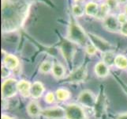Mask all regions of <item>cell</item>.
I'll return each mask as SVG.
<instances>
[{"mask_svg":"<svg viewBox=\"0 0 127 119\" xmlns=\"http://www.w3.org/2000/svg\"><path fill=\"white\" fill-rule=\"evenodd\" d=\"M29 4L20 0H2V31L10 33L20 29L27 18Z\"/></svg>","mask_w":127,"mask_h":119,"instance_id":"cell-1","label":"cell"},{"mask_svg":"<svg viewBox=\"0 0 127 119\" xmlns=\"http://www.w3.org/2000/svg\"><path fill=\"white\" fill-rule=\"evenodd\" d=\"M72 14L75 17H81L85 14V8L79 4H74L72 6Z\"/></svg>","mask_w":127,"mask_h":119,"instance_id":"cell-24","label":"cell"},{"mask_svg":"<svg viewBox=\"0 0 127 119\" xmlns=\"http://www.w3.org/2000/svg\"><path fill=\"white\" fill-rule=\"evenodd\" d=\"M66 39L73 44L84 48H85V46L89 43L88 33L85 32L79 23L74 19H71L69 22Z\"/></svg>","mask_w":127,"mask_h":119,"instance_id":"cell-2","label":"cell"},{"mask_svg":"<svg viewBox=\"0 0 127 119\" xmlns=\"http://www.w3.org/2000/svg\"><path fill=\"white\" fill-rule=\"evenodd\" d=\"M51 74L56 79H63L65 76V67L59 62L53 64V67L51 70Z\"/></svg>","mask_w":127,"mask_h":119,"instance_id":"cell-17","label":"cell"},{"mask_svg":"<svg viewBox=\"0 0 127 119\" xmlns=\"http://www.w3.org/2000/svg\"><path fill=\"white\" fill-rule=\"evenodd\" d=\"M93 2H101L103 0H93Z\"/></svg>","mask_w":127,"mask_h":119,"instance_id":"cell-35","label":"cell"},{"mask_svg":"<svg viewBox=\"0 0 127 119\" xmlns=\"http://www.w3.org/2000/svg\"><path fill=\"white\" fill-rule=\"evenodd\" d=\"M103 27L108 32L118 33L120 31L121 24L118 20L117 16L114 14H109L103 20Z\"/></svg>","mask_w":127,"mask_h":119,"instance_id":"cell-9","label":"cell"},{"mask_svg":"<svg viewBox=\"0 0 127 119\" xmlns=\"http://www.w3.org/2000/svg\"><path fill=\"white\" fill-rule=\"evenodd\" d=\"M85 52H86V53L88 55H89V56H94L95 55V53L97 52V49H96V48L92 44L90 41L89 43L88 44V45L85 46Z\"/></svg>","mask_w":127,"mask_h":119,"instance_id":"cell-27","label":"cell"},{"mask_svg":"<svg viewBox=\"0 0 127 119\" xmlns=\"http://www.w3.org/2000/svg\"><path fill=\"white\" fill-rule=\"evenodd\" d=\"M124 13L127 15V4H126V6L124 7Z\"/></svg>","mask_w":127,"mask_h":119,"instance_id":"cell-34","label":"cell"},{"mask_svg":"<svg viewBox=\"0 0 127 119\" xmlns=\"http://www.w3.org/2000/svg\"><path fill=\"white\" fill-rule=\"evenodd\" d=\"M65 119H87L83 107L80 104L69 103L65 107Z\"/></svg>","mask_w":127,"mask_h":119,"instance_id":"cell-6","label":"cell"},{"mask_svg":"<svg viewBox=\"0 0 127 119\" xmlns=\"http://www.w3.org/2000/svg\"><path fill=\"white\" fill-rule=\"evenodd\" d=\"M105 3L108 6L111 10H115L119 6V0H105Z\"/></svg>","mask_w":127,"mask_h":119,"instance_id":"cell-26","label":"cell"},{"mask_svg":"<svg viewBox=\"0 0 127 119\" xmlns=\"http://www.w3.org/2000/svg\"><path fill=\"white\" fill-rule=\"evenodd\" d=\"M115 119H127V112L117 114L115 117Z\"/></svg>","mask_w":127,"mask_h":119,"instance_id":"cell-31","label":"cell"},{"mask_svg":"<svg viewBox=\"0 0 127 119\" xmlns=\"http://www.w3.org/2000/svg\"><path fill=\"white\" fill-rule=\"evenodd\" d=\"M88 37H89V41L96 48V49L102 52V54L108 52H114V47L111 44L98 35H95L93 33H88Z\"/></svg>","mask_w":127,"mask_h":119,"instance_id":"cell-5","label":"cell"},{"mask_svg":"<svg viewBox=\"0 0 127 119\" xmlns=\"http://www.w3.org/2000/svg\"><path fill=\"white\" fill-rule=\"evenodd\" d=\"M114 66H115L117 68L121 70L127 69V57L125 55L118 54L115 56Z\"/></svg>","mask_w":127,"mask_h":119,"instance_id":"cell-20","label":"cell"},{"mask_svg":"<svg viewBox=\"0 0 127 119\" xmlns=\"http://www.w3.org/2000/svg\"><path fill=\"white\" fill-rule=\"evenodd\" d=\"M111 10L110 8L108 7V6L107 5L106 3L103 2L99 5V12L97 15H96L95 18L96 19H99V20H103L105 17H107L109 14V13H110Z\"/></svg>","mask_w":127,"mask_h":119,"instance_id":"cell-21","label":"cell"},{"mask_svg":"<svg viewBox=\"0 0 127 119\" xmlns=\"http://www.w3.org/2000/svg\"><path fill=\"white\" fill-rule=\"evenodd\" d=\"M84 8H85V14L86 15L95 18V17L99 12V5H98L97 2L91 1V2H88L85 4Z\"/></svg>","mask_w":127,"mask_h":119,"instance_id":"cell-18","label":"cell"},{"mask_svg":"<svg viewBox=\"0 0 127 119\" xmlns=\"http://www.w3.org/2000/svg\"><path fill=\"white\" fill-rule=\"evenodd\" d=\"M2 65L6 68H8L9 70L12 71V70H15L19 67L20 60L16 56L10 53H6L3 56Z\"/></svg>","mask_w":127,"mask_h":119,"instance_id":"cell-10","label":"cell"},{"mask_svg":"<svg viewBox=\"0 0 127 119\" xmlns=\"http://www.w3.org/2000/svg\"><path fill=\"white\" fill-rule=\"evenodd\" d=\"M115 55L114 53V52H108L106 53H103V61L104 63H106L109 67L114 66V62H115Z\"/></svg>","mask_w":127,"mask_h":119,"instance_id":"cell-23","label":"cell"},{"mask_svg":"<svg viewBox=\"0 0 127 119\" xmlns=\"http://www.w3.org/2000/svg\"><path fill=\"white\" fill-rule=\"evenodd\" d=\"M68 41V40H67ZM72 42L68 41L67 42H64L61 47V51L63 52V55L64 56V58L67 61V63H72L73 57L74 53V48L72 46Z\"/></svg>","mask_w":127,"mask_h":119,"instance_id":"cell-15","label":"cell"},{"mask_svg":"<svg viewBox=\"0 0 127 119\" xmlns=\"http://www.w3.org/2000/svg\"><path fill=\"white\" fill-rule=\"evenodd\" d=\"M10 70H9L8 68H6V67H4L3 65H2V78L6 79L7 78H10L9 76H10Z\"/></svg>","mask_w":127,"mask_h":119,"instance_id":"cell-28","label":"cell"},{"mask_svg":"<svg viewBox=\"0 0 127 119\" xmlns=\"http://www.w3.org/2000/svg\"><path fill=\"white\" fill-rule=\"evenodd\" d=\"M55 96L56 99L59 102H66L71 97V93L65 88H58L55 91Z\"/></svg>","mask_w":127,"mask_h":119,"instance_id":"cell-19","label":"cell"},{"mask_svg":"<svg viewBox=\"0 0 127 119\" xmlns=\"http://www.w3.org/2000/svg\"><path fill=\"white\" fill-rule=\"evenodd\" d=\"M26 111H27L29 115L32 118H37L39 116H41L42 109L36 99H32L28 103Z\"/></svg>","mask_w":127,"mask_h":119,"instance_id":"cell-14","label":"cell"},{"mask_svg":"<svg viewBox=\"0 0 127 119\" xmlns=\"http://www.w3.org/2000/svg\"><path fill=\"white\" fill-rule=\"evenodd\" d=\"M1 119H16V118H14V117H11L10 115H8V114H2V116H1Z\"/></svg>","mask_w":127,"mask_h":119,"instance_id":"cell-32","label":"cell"},{"mask_svg":"<svg viewBox=\"0 0 127 119\" xmlns=\"http://www.w3.org/2000/svg\"><path fill=\"white\" fill-rule=\"evenodd\" d=\"M119 1L122 4H126L127 3V0H119Z\"/></svg>","mask_w":127,"mask_h":119,"instance_id":"cell-33","label":"cell"},{"mask_svg":"<svg viewBox=\"0 0 127 119\" xmlns=\"http://www.w3.org/2000/svg\"><path fill=\"white\" fill-rule=\"evenodd\" d=\"M53 62L50 60H44L40 64V68H39V71L42 74H48L51 72L52 67H53Z\"/></svg>","mask_w":127,"mask_h":119,"instance_id":"cell-22","label":"cell"},{"mask_svg":"<svg viewBox=\"0 0 127 119\" xmlns=\"http://www.w3.org/2000/svg\"><path fill=\"white\" fill-rule=\"evenodd\" d=\"M45 92V87L40 81H35L32 83L31 97L32 99H39Z\"/></svg>","mask_w":127,"mask_h":119,"instance_id":"cell-12","label":"cell"},{"mask_svg":"<svg viewBox=\"0 0 127 119\" xmlns=\"http://www.w3.org/2000/svg\"><path fill=\"white\" fill-rule=\"evenodd\" d=\"M117 17H118V20H119V23L122 25L125 23L126 21H127V15L125 14V13H120V14H119L117 15Z\"/></svg>","mask_w":127,"mask_h":119,"instance_id":"cell-29","label":"cell"},{"mask_svg":"<svg viewBox=\"0 0 127 119\" xmlns=\"http://www.w3.org/2000/svg\"><path fill=\"white\" fill-rule=\"evenodd\" d=\"M31 87L32 83L25 79H21L17 83V90L18 93L24 98L31 97Z\"/></svg>","mask_w":127,"mask_h":119,"instance_id":"cell-11","label":"cell"},{"mask_svg":"<svg viewBox=\"0 0 127 119\" xmlns=\"http://www.w3.org/2000/svg\"><path fill=\"white\" fill-rule=\"evenodd\" d=\"M97 97L95 95L93 91L89 90H84L80 92L77 96V102L83 107L94 108Z\"/></svg>","mask_w":127,"mask_h":119,"instance_id":"cell-7","label":"cell"},{"mask_svg":"<svg viewBox=\"0 0 127 119\" xmlns=\"http://www.w3.org/2000/svg\"><path fill=\"white\" fill-rule=\"evenodd\" d=\"M73 1H74V2H79V1H80V0H73Z\"/></svg>","mask_w":127,"mask_h":119,"instance_id":"cell-36","label":"cell"},{"mask_svg":"<svg viewBox=\"0 0 127 119\" xmlns=\"http://www.w3.org/2000/svg\"><path fill=\"white\" fill-rule=\"evenodd\" d=\"M119 33L122 35V36L127 37V21L125 23L121 25V28H120V31Z\"/></svg>","mask_w":127,"mask_h":119,"instance_id":"cell-30","label":"cell"},{"mask_svg":"<svg viewBox=\"0 0 127 119\" xmlns=\"http://www.w3.org/2000/svg\"><path fill=\"white\" fill-rule=\"evenodd\" d=\"M94 72L99 78H106L110 74V67L103 60L99 61L94 66Z\"/></svg>","mask_w":127,"mask_h":119,"instance_id":"cell-13","label":"cell"},{"mask_svg":"<svg viewBox=\"0 0 127 119\" xmlns=\"http://www.w3.org/2000/svg\"><path fill=\"white\" fill-rule=\"evenodd\" d=\"M57 101L56 99V96H55V93L52 91H48L47 92V94L44 96V102L47 104H54Z\"/></svg>","mask_w":127,"mask_h":119,"instance_id":"cell-25","label":"cell"},{"mask_svg":"<svg viewBox=\"0 0 127 119\" xmlns=\"http://www.w3.org/2000/svg\"><path fill=\"white\" fill-rule=\"evenodd\" d=\"M17 83L18 81L14 78H7L4 79L1 88L2 98L3 100L11 99L16 96V95L18 93Z\"/></svg>","mask_w":127,"mask_h":119,"instance_id":"cell-3","label":"cell"},{"mask_svg":"<svg viewBox=\"0 0 127 119\" xmlns=\"http://www.w3.org/2000/svg\"><path fill=\"white\" fill-rule=\"evenodd\" d=\"M41 116L46 119H65V108L56 106V107L43 109Z\"/></svg>","mask_w":127,"mask_h":119,"instance_id":"cell-8","label":"cell"},{"mask_svg":"<svg viewBox=\"0 0 127 119\" xmlns=\"http://www.w3.org/2000/svg\"><path fill=\"white\" fill-rule=\"evenodd\" d=\"M105 95L104 93L103 92H100L99 95L97 96V100H96L95 105L94 107V111H95V117L100 118L104 112V109H105Z\"/></svg>","mask_w":127,"mask_h":119,"instance_id":"cell-16","label":"cell"},{"mask_svg":"<svg viewBox=\"0 0 127 119\" xmlns=\"http://www.w3.org/2000/svg\"><path fill=\"white\" fill-rule=\"evenodd\" d=\"M87 77V66L82 64L78 68L73 69V71L67 75L63 80L64 83H80L84 82Z\"/></svg>","mask_w":127,"mask_h":119,"instance_id":"cell-4","label":"cell"}]
</instances>
